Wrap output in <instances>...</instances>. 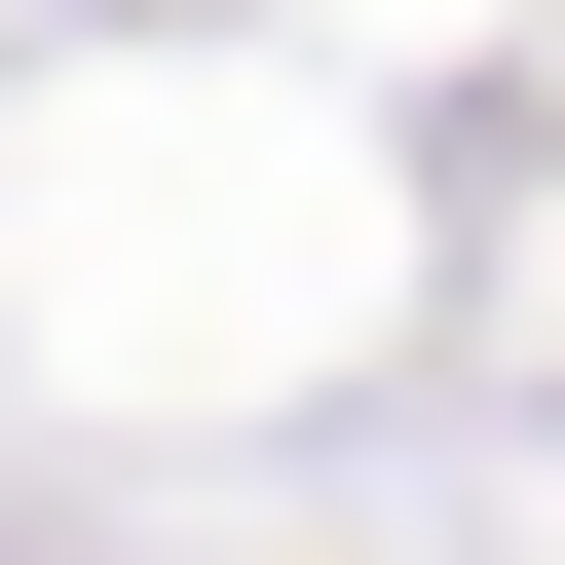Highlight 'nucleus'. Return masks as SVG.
Returning a JSON list of instances; mask_svg holds the SVG:
<instances>
[]
</instances>
